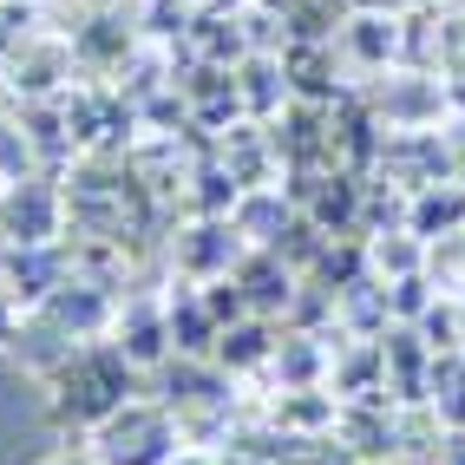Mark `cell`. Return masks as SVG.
Segmentation results:
<instances>
[{
    "mask_svg": "<svg viewBox=\"0 0 465 465\" xmlns=\"http://www.w3.org/2000/svg\"><path fill=\"white\" fill-rule=\"evenodd\" d=\"M46 393H53V420L66 432H92L138 393V367L125 361V348L112 334H99V341L66 348L46 367Z\"/></svg>",
    "mask_w": 465,
    "mask_h": 465,
    "instance_id": "obj_1",
    "label": "cell"
},
{
    "mask_svg": "<svg viewBox=\"0 0 465 465\" xmlns=\"http://www.w3.org/2000/svg\"><path fill=\"white\" fill-rule=\"evenodd\" d=\"M92 452H99V465H171L183 452V426L164 400L132 393L105 426H92Z\"/></svg>",
    "mask_w": 465,
    "mask_h": 465,
    "instance_id": "obj_2",
    "label": "cell"
},
{
    "mask_svg": "<svg viewBox=\"0 0 465 465\" xmlns=\"http://www.w3.org/2000/svg\"><path fill=\"white\" fill-rule=\"evenodd\" d=\"M0 242L34 250V242H66V183L46 171H26L0 183Z\"/></svg>",
    "mask_w": 465,
    "mask_h": 465,
    "instance_id": "obj_3",
    "label": "cell"
},
{
    "mask_svg": "<svg viewBox=\"0 0 465 465\" xmlns=\"http://www.w3.org/2000/svg\"><path fill=\"white\" fill-rule=\"evenodd\" d=\"M242 250L250 242H242L230 216H191L171 242V269H177V282H216V275H230L242 262Z\"/></svg>",
    "mask_w": 465,
    "mask_h": 465,
    "instance_id": "obj_4",
    "label": "cell"
},
{
    "mask_svg": "<svg viewBox=\"0 0 465 465\" xmlns=\"http://www.w3.org/2000/svg\"><path fill=\"white\" fill-rule=\"evenodd\" d=\"M73 236L66 242H34V250H7L0 242V282H7V295L20 302V315H34V308L73 282Z\"/></svg>",
    "mask_w": 465,
    "mask_h": 465,
    "instance_id": "obj_5",
    "label": "cell"
},
{
    "mask_svg": "<svg viewBox=\"0 0 465 465\" xmlns=\"http://www.w3.org/2000/svg\"><path fill=\"white\" fill-rule=\"evenodd\" d=\"M112 341L125 348V361L138 367V374H151V367H164L177 348H171V308L164 295H125L112 315Z\"/></svg>",
    "mask_w": 465,
    "mask_h": 465,
    "instance_id": "obj_6",
    "label": "cell"
},
{
    "mask_svg": "<svg viewBox=\"0 0 465 465\" xmlns=\"http://www.w3.org/2000/svg\"><path fill=\"white\" fill-rule=\"evenodd\" d=\"M230 275H236L242 302H250V315L289 322V302H295V289H302V269H295V262H282L275 250H242V262H236Z\"/></svg>",
    "mask_w": 465,
    "mask_h": 465,
    "instance_id": "obj_7",
    "label": "cell"
},
{
    "mask_svg": "<svg viewBox=\"0 0 465 465\" xmlns=\"http://www.w3.org/2000/svg\"><path fill=\"white\" fill-rule=\"evenodd\" d=\"M73 79V53L59 40H26L20 53H7V85L20 99H59Z\"/></svg>",
    "mask_w": 465,
    "mask_h": 465,
    "instance_id": "obj_8",
    "label": "cell"
},
{
    "mask_svg": "<svg viewBox=\"0 0 465 465\" xmlns=\"http://www.w3.org/2000/svg\"><path fill=\"white\" fill-rule=\"evenodd\" d=\"M236 99L242 112L256 118V125H269V118H282L289 112V73H282V53H242L236 59Z\"/></svg>",
    "mask_w": 465,
    "mask_h": 465,
    "instance_id": "obj_9",
    "label": "cell"
},
{
    "mask_svg": "<svg viewBox=\"0 0 465 465\" xmlns=\"http://www.w3.org/2000/svg\"><path fill=\"white\" fill-rule=\"evenodd\" d=\"M164 308H171V348L191 354V361H210V354H216V334H223V328H216L203 289H197V282H171Z\"/></svg>",
    "mask_w": 465,
    "mask_h": 465,
    "instance_id": "obj_10",
    "label": "cell"
},
{
    "mask_svg": "<svg viewBox=\"0 0 465 465\" xmlns=\"http://www.w3.org/2000/svg\"><path fill=\"white\" fill-rule=\"evenodd\" d=\"M407 230L420 242H440V236H459L465 230V183L459 177H440L426 183V191L407 197Z\"/></svg>",
    "mask_w": 465,
    "mask_h": 465,
    "instance_id": "obj_11",
    "label": "cell"
},
{
    "mask_svg": "<svg viewBox=\"0 0 465 465\" xmlns=\"http://www.w3.org/2000/svg\"><path fill=\"white\" fill-rule=\"evenodd\" d=\"M275 341H282V328L275 322H262V315H242V322H230L223 334H216V367L236 381V374H256V367H269L275 361Z\"/></svg>",
    "mask_w": 465,
    "mask_h": 465,
    "instance_id": "obj_12",
    "label": "cell"
},
{
    "mask_svg": "<svg viewBox=\"0 0 465 465\" xmlns=\"http://www.w3.org/2000/svg\"><path fill=\"white\" fill-rule=\"evenodd\" d=\"M328 341H334V334H302V328H289L282 341H275L269 374L282 381V393H295V387H322V367L334 361V354H328Z\"/></svg>",
    "mask_w": 465,
    "mask_h": 465,
    "instance_id": "obj_13",
    "label": "cell"
},
{
    "mask_svg": "<svg viewBox=\"0 0 465 465\" xmlns=\"http://www.w3.org/2000/svg\"><path fill=\"white\" fill-rule=\"evenodd\" d=\"M432 302H440V289H432V275H426V269H413V275H400V282H387V315H393V322H407V328L426 315Z\"/></svg>",
    "mask_w": 465,
    "mask_h": 465,
    "instance_id": "obj_14",
    "label": "cell"
},
{
    "mask_svg": "<svg viewBox=\"0 0 465 465\" xmlns=\"http://www.w3.org/2000/svg\"><path fill=\"white\" fill-rule=\"evenodd\" d=\"M26 171H34V144H26V132H20V112L14 118L0 112V183H14Z\"/></svg>",
    "mask_w": 465,
    "mask_h": 465,
    "instance_id": "obj_15",
    "label": "cell"
},
{
    "mask_svg": "<svg viewBox=\"0 0 465 465\" xmlns=\"http://www.w3.org/2000/svg\"><path fill=\"white\" fill-rule=\"evenodd\" d=\"M14 334H20V302L7 295V282H0V348H7Z\"/></svg>",
    "mask_w": 465,
    "mask_h": 465,
    "instance_id": "obj_16",
    "label": "cell"
},
{
    "mask_svg": "<svg viewBox=\"0 0 465 465\" xmlns=\"http://www.w3.org/2000/svg\"><path fill=\"white\" fill-rule=\"evenodd\" d=\"M446 151H452V177L465 183V118H452V125H446Z\"/></svg>",
    "mask_w": 465,
    "mask_h": 465,
    "instance_id": "obj_17",
    "label": "cell"
},
{
    "mask_svg": "<svg viewBox=\"0 0 465 465\" xmlns=\"http://www.w3.org/2000/svg\"><path fill=\"white\" fill-rule=\"evenodd\" d=\"M46 465H99V452H92V446H59Z\"/></svg>",
    "mask_w": 465,
    "mask_h": 465,
    "instance_id": "obj_18",
    "label": "cell"
},
{
    "mask_svg": "<svg viewBox=\"0 0 465 465\" xmlns=\"http://www.w3.org/2000/svg\"><path fill=\"white\" fill-rule=\"evenodd\" d=\"M171 465H223V459H216V452H177Z\"/></svg>",
    "mask_w": 465,
    "mask_h": 465,
    "instance_id": "obj_19",
    "label": "cell"
},
{
    "mask_svg": "<svg viewBox=\"0 0 465 465\" xmlns=\"http://www.w3.org/2000/svg\"><path fill=\"white\" fill-rule=\"evenodd\" d=\"M446 465H465V432H452V446H446Z\"/></svg>",
    "mask_w": 465,
    "mask_h": 465,
    "instance_id": "obj_20",
    "label": "cell"
},
{
    "mask_svg": "<svg viewBox=\"0 0 465 465\" xmlns=\"http://www.w3.org/2000/svg\"><path fill=\"white\" fill-rule=\"evenodd\" d=\"M183 14H216V0H177Z\"/></svg>",
    "mask_w": 465,
    "mask_h": 465,
    "instance_id": "obj_21",
    "label": "cell"
}]
</instances>
